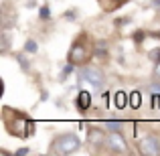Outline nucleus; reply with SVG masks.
<instances>
[{"instance_id": "1", "label": "nucleus", "mask_w": 160, "mask_h": 156, "mask_svg": "<svg viewBox=\"0 0 160 156\" xmlns=\"http://www.w3.org/2000/svg\"><path fill=\"white\" fill-rule=\"evenodd\" d=\"M2 126L10 136L18 138V140H27L35 134V122L27 116L24 112L20 109H14V108H4L2 109Z\"/></svg>"}, {"instance_id": "4", "label": "nucleus", "mask_w": 160, "mask_h": 156, "mask_svg": "<svg viewBox=\"0 0 160 156\" xmlns=\"http://www.w3.org/2000/svg\"><path fill=\"white\" fill-rule=\"evenodd\" d=\"M79 79L89 83V85L98 91H102L103 87H106V71L99 65H93V63H87V65L79 67Z\"/></svg>"}, {"instance_id": "9", "label": "nucleus", "mask_w": 160, "mask_h": 156, "mask_svg": "<svg viewBox=\"0 0 160 156\" xmlns=\"http://www.w3.org/2000/svg\"><path fill=\"white\" fill-rule=\"evenodd\" d=\"M89 103H91L89 93H87V91H79V95H77V108L79 109H87V108H89Z\"/></svg>"}, {"instance_id": "7", "label": "nucleus", "mask_w": 160, "mask_h": 156, "mask_svg": "<svg viewBox=\"0 0 160 156\" xmlns=\"http://www.w3.org/2000/svg\"><path fill=\"white\" fill-rule=\"evenodd\" d=\"M106 138H108V130H102V128H89L87 130V144L95 152L106 150Z\"/></svg>"}, {"instance_id": "11", "label": "nucleus", "mask_w": 160, "mask_h": 156, "mask_svg": "<svg viewBox=\"0 0 160 156\" xmlns=\"http://www.w3.org/2000/svg\"><path fill=\"white\" fill-rule=\"evenodd\" d=\"M106 128L108 130H120L122 124H120V122H106Z\"/></svg>"}, {"instance_id": "8", "label": "nucleus", "mask_w": 160, "mask_h": 156, "mask_svg": "<svg viewBox=\"0 0 160 156\" xmlns=\"http://www.w3.org/2000/svg\"><path fill=\"white\" fill-rule=\"evenodd\" d=\"M99 2H102V6H103L106 12H113V10H118L120 6H124L128 0H99Z\"/></svg>"}, {"instance_id": "5", "label": "nucleus", "mask_w": 160, "mask_h": 156, "mask_svg": "<svg viewBox=\"0 0 160 156\" xmlns=\"http://www.w3.org/2000/svg\"><path fill=\"white\" fill-rule=\"evenodd\" d=\"M106 152L108 154H128L130 152V144L126 140V136L122 134V130H108Z\"/></svg>"}, {"instance_id": "6", "label": "nucleus", "mask_w": 160, "mask_h": 156, "mask_svg": "<svg viewBox=\"0 0 160 156\" xmlns=\"http://www.w3.org/2000/svg\"><path fill=\"white\" fill-rule=\"evenodd\" d=\"M138 152L142 156H160V138L154 134L144 136L138 142Z\"/></svg>"}, {"instance_id": "10", "label": "nucleus", "mask_w": 160, "mask_h": 156, "mask_svg": "<svg viewBox=\"0 0 160 156\" xmlns=\"http://www.w3.org/2000/svg\"><path fill=\"white\" fill-rule=\"evenodd\" d=\"M152 79L160 81V59H158L156 63H154V69H152Z\"/></svg>"}, {"instance_id": "3", "label": "nucleus", "mask_w": 160, "mask_h": 156, "mask_svg": "<svg viewBox=\"0 0 160 156\" xmlns=\"http://www.w3.org/2000/svg\"><path fill=\"white\" fill-rule=\"evenodd\" d=\"M81 146H83V142L75 132H63V134H57L49 142L47 152L53 156H71V154H77L81 150Z\"/></svg>"}, {"instance_id": "12", "label": "nucleus", "mask_w": 160, "mask_h": 156, "mask_svg": "<svg viewBox=\"0 0 160 156\" xmlns=\"http://www.w3.org/2000/svg\"><path fill=\"white\" fill-rule=\"evenodd\" d=\"M27 53H37V43H35V41H32V43L28 41V43H27Z\"/></svg>"}, {"instance_id": "2", "label": "nucleus", "mask_w": 160, "mask_h": 156, "mask_svg": "<svg viewBox=\"0 0 160 156\" xmlns=\"http://www.w3.org/2000/svg\"><path fill=\"white\" fill-rule=\"evenodd\" d=\"M95 41L93 37L89 35V33L83 31L81 35L75 37V41L71 43L69 51H67V65L71 67H83L87 65V63H91V59H93L95 55Z\"/></svg>"}]
</instances>
